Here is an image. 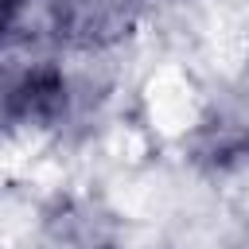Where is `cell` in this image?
<instances>
[{
  "label": "cell",
  "instance_id": "obj_1",
  "mask_svg": "<svg viewBox=\"0 0 249 249\" xmlns=\"http://www.w3.org/2000/svg\"><path fill=\"white\" fill-rule=\"evenodd\" d=\"M70 113V78L51 58H4L0 62V128L47 132Z\"/></svg>",
  "mask_w": 249,
  "mask_h": 249
},
{
  "label": "cell",
  "instance_id": "obj_2",
  "mask_svg": "<svg viewBox=\"0 0 249 249\" xmlns=\"http://www.w3.org/2000/svg\"><path fill=\"white\" fill-rule=\"evenodd\" d=\"M187 156L210 175H237L249 171V121L214 113L195 124L187 136Z\"/></svg>",
  "mask_w": 249,
  "mask_h": 249
},
{
  "label": "cell",
  "instance_id": "obj_3",
  "mask_svg": "<svg viewBox=\"0 0 249 249\" xmlns=\"http://www.w3.org/2000/svg\"><path fill=\"white\" fill-rule=\"evenodd\" d=\"M132 27V0H54V31L78 47H101Z\"/></svg>",
  "mask_w": 249,
  "mask_h": 249
},
{
  "label": "cell",
  "instance_id": "obj_4",
  "mask_svg": "<svg viewBox=\"0 0 249 249\" xmlns=\"http://www.w3.org/2000/svg\"><path fill=\"white\" fill-rule=\"evenodd\" d=\"M27 8H31V0H0V47L19 39V31L27 23Z\"/></svg>",
  "mask_w": 249,
  "mask_h": 249
}]
</instances>
